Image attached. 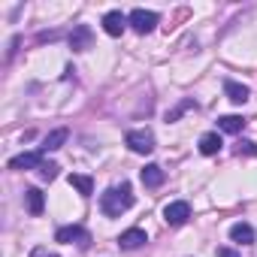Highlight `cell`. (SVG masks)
Here are the masks:
<instances>
[{
    "instance_id": "6da1fadb",
    "label": "cell",
    "mask_w": 257,
    "mask_h": 257,
    "mask_svg": "<svg viewBox=\"0 0 257 257\" xmlns=\"http://www.w3.org/2000/svg\"><path fill=\"white\" fill-rule=\"evenodd\" d=\"M134 206V191H131V185H118V188H109L106 194H100V209H103V215H109V218H118L121 212H127Z\"/></svg>"
},
{
    "instance_id": "7a4b0ae2",
    "label": "cell",
    "mask_w": 257,
    "mask_h": 257,
    "mask_svg": "<svg viewBox=\"0 0 257 257\" xmlns=\"http://www.w3.org/2000/svg\"><path fill=\"white\" fill-rule=\"evenodd\" d=\"M124 143L131 146V152H137V155H152L155 152V134L146 131V127L143 131H131L124 137Z\"/></svg>"
},
{
    "instance_id": "3957f363",
    "label": "cell",
    "mask_w": 257,
    "mask_h": 257,
    "mask_svg": "<svg viewBox=\"0 0 257 257\" xmlns=\"http://www.w3.org/2000/svg\"><path fill=\"white\" fill-rule=\"evenodd\" d=\"M127 19H131V28H134L137 34H152V31L158 28V22H161L158 13H152V10H134Z\"/></svg>"
},
{
    "instance_id": "277c9868",
    "label": "cell",
    "mask_w": 257,
    "mask_h": 257,
    "mask_svg": "<svg viewBox=\"0 0 257 257\" xmlns=\"http://www.w3.org/2000/svg\"><path fill=\"white\" fill-rule=\"evenodd\" d=\"M191 218V206L185 203V200H173V203H167V209H164V221L170 224V227H179V224H185Z\"/></svg>"
},
{
    "instance_id": "5b68a950",
    "label": "cell",
    "mask_w": 257,
    "mask_h": 257,
    "mask_svg": "<svg viewBox=\"0 0 257 257\" xmlns=\"http://www.w3.org/2000/svg\"><path fill=\"white\" fill-rule=\"evenodd\" d=\"M127 25H131V19H127L124 13H118V10H112V13L103 16V31H106L109 37H121Z\"/></svg>"
},
{
    "instance_id": "8992f818",
    "label": "cell",
    "mask_w": 257,
    "mask_h": 257,
    "mask_svg": "<svg viewBox=\"0 0 257 257\" xmlns=\"http://www.w3.org/2000/svg\"><path fill=\"white\" fill-rule=\"evenodd\" d=\"M43 149H37V152H25V155H16L13 161H10V170H40L43 167Z\"/></svg>"
},
{
    "instance_id": "52a82bcc",
    "label": "cell",
    "mask_w": 257,
    "mask_h": 257,
    "mask_svg": "<svg viewBox=\"0 0 257 257\" xmlns=\"http://www.w3.org/2000/svg\"><path fill=\"white\" fill-rule=\"evenodd\" d=\"M55 239L58 242H79L82 248L91 242V233L85 230V227H79V224H73V227H61L58 233H55Z\"/></svg>"
},
{
    "instance_id": "ba28073f",
    "label": "cell",
    "mask_w": 257,
    "mask_h": 257,
    "mask_svg": "<svg viewBox=\"0 0 257 257\" xmlns=\"http://www.w3.org/2000/svg\"><path fill=\"white\" fill-rule=\"evenodd\" d=\"M146 242H149V236H146V230H140V227H131V230H124V233L118 236V245L127 248V251H134V248H140V245H146Z\"/></svg>"
},
{
    "instance_id": "9c48e42d",
    "label": "cell",
    "mask_w": 257,
    "mask_h": 257,
    "mask_svg": "<svg viewBox=\"0 0 257 257\" xmlns=\"http://www.w3.org/2000/svg\"><path fill=\"white\" fill-rule=\"evenodd\" d=\"M70 46H73V52L91 49V28H88V25H76L73 34H70Z\"/></svg>"
},
{
    "instance_id": "30bf717a",
    "label": "cell",
    "mask_w": 257,
    "mask_h": 257,
    "mask_svg": "<svg viewBox=\"0 0 257 257\" xmlns=\"http://www.w3.org/2000/svg\"><path fill=\"white\" fill-rule=\"evenodd\" d=\"M230 239L239 242V245H254V227L245 224V221H239V224L230 227Z\"/></svg>"
},
{
    "instance_id": "8fae6325",
    "label": "cell",
    "mask_w": 257,
    "mask_h": 257,
    "mask_svg": "<svg viewBox=\"0 0 257 257\" xmlns=\"http://www.w3.org/2000/svg\"><path fill=\"white\" fill-rule=\"evenodd\" d=\"M164 179H167V173H164L158 164H149V167L143 170V185H146V188H161Z\"/></svg>"
},
{
    "instance_id": "7c38bea8",
    "label": "cell",
    "mask_w": 257,
    "mask_h": 257,
    "mask_svg": "<svg viewBox=\"0 0 257 257\" xmlns=\"http://www.w3.org/2000/svg\"><path fill=\"white\" fill-rule=\"evenodd\" d=\"M67 137H70V134H67V127H58V131H52V134L43 140L40 149H43V152H55V149H61V146L67 143Z\"/></svg>"
},
{
    "instance_id": "4fadbf2b",
    "label": "cell",
    "mask_w": 257,
    "mask_h": 257,
    "mask_svg": "<svg viewBox=\"0 0 257 257\" xmlns=\"http://www.w3.org/2000/svg\"><path fill=\"white\" fill-rule=\"evenodd\" d=\"M218 127H221L224 134H239L242 127H245V118L242 115H221L218 118Z\"/></svg>"
},
{
    "instance_id": "5bb4252c",
    "label": "cell",
    "mask_w": 257,
    "mask_h": 257,
    "mask_svg": "<svg viewBox=\"0 0 257 257\" xmlns=\"http://www.w3.org/2000/svg\"><path fill=\"white\" fill-rule=\"evenodd\" d=\"M224 94H227L233 103H245V100H248V88H245V85H239V82H233V79H227V82H224Z\"/></svg>"
},
{
    "instance_id": "9a60e30c",
    "label": "cell",
    "mask_w": 257,
    "mask_h": 257,
    "mask_svg": "<svg viewBox=\"0 0 257 257\" xmlns=\"http://www.w3.org/2000/svg\"><path fill=\"white\" fill-rule=\"evenodd\" d=\"M25 200H28V212H31V215H40V212H43V206H46V200H43V191H40V188H28V191H25Z\"/></svg>"
},
{
    "instance_id": "2e32d148",
    "label": "cell",
    "mask_w": 257,
    "mask_h": 257,
    "mask_svg": "<svg viewBox=\"0 0 257 257\" xmlns=\"http://www.w3.org/2000/svg\"><path fill=\"white\" fill-rule=\"evenodd\" d=\"M221 146H224V143H221L218 134H203V137H200V152H203V155H218Z\"/></svg>"
},
{
    "instance_id": "e0dca14e",
    "label": "cell",
    "mask_w": 257,
    "mask_h": 257,
    "mask_svg": "<svg viewBox=\"0 0 257 257\" xmlns=\"http://www.w3.org/2000/svg\"><path fill=\"white\" fill-rule=\"evenodd\" d=\"M70 185H73L82 197H91V194H94V182H91V176H79V173H73V176H70Z\"/></svg>"
},
{
    "instance_id": "ac0fdd59",
    "label": "cell",
    "mask_w": 257,
    "mask_h": 257,
    "mask_svg": "<svg viewBox=\"0 0 257 257\" xmlns=\"http://www.w3.org/2000/svg\"><path fill=\"white\" fill-rule=\"evenodd\" d=\"M58 170H61L58 164H52V161L46 164V161H43V167H40V176H43L46 182H52V179H58Z\"/></svg>"
},
{
    "instance_id": "d6986e66",
    "label": "cell",
    "mask_w": 257,
    "mask_h": 257,
    "mask_svg": "<svg viewBox=\"0 0 257 257\" xmlns=\"http://www.w3.org/2000/svg\"><path fill=\"white\" fill-rule=\"evenodd\" d=\"M188 109H194V100H185V103H182V106H176V109H173V112H170V115H167V121H176V118H179V115H182V112H188Z\"/></svg>"
},
{
    "instance_id": "ffe728a7",
    "label": "cell",
    "mask_w": 257,
    "mask_h": 257,
    "mask_svg": "<svg viewBox=\"0 0 257 257\" xmlns=\"http://www.w3.org/2000/svg\"><path fill=\"white\" fill-rule=\"evenodd\" d=\"M242 152H245V155H257V146H254V143H239V155H242Z\"/></svg>"
},
{
    "instance_id": "44dd1931",
    "label": "cell",
    "mask_w": 257,
    "mask_h": 257,
    "mask_svg": "<svg viewBox=\"0 0 257 257\" xmlns=\"http://www.w3.org/2000/svg\"><path fill=\"white\" fill-rule=\"evenodd\" d=\"M218 257H239L233 248H218Z\"/></svg>"
},
{
    "instance_id": "7402d4cb",
    "label": "cell",
    "mask_w": 257,
    "mask_h": 257,
    "mask_svg": "<svg viewBox=\"0 0 257 257\" xmlns=\"http://www.w3.org/2000/svg\"><path fill=\"white\" fill-rule=\"evenodd\" d=\"M49 257H58V254H49Z\"/></svg>"
}]
</instances>
